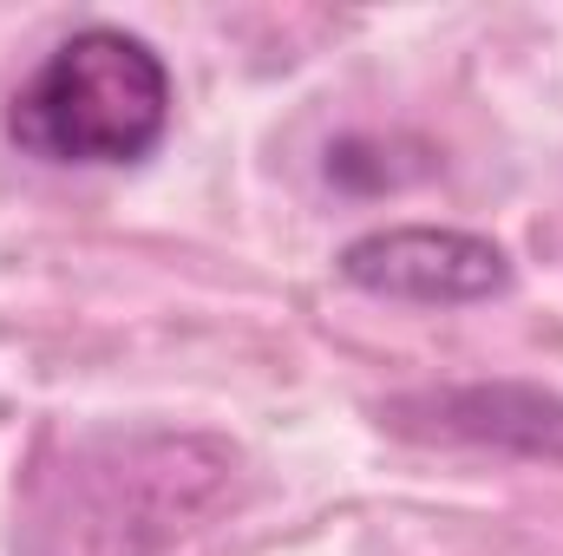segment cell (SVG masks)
<instances>
[{"instance_id": "6da1fadb", "label": "cell", "mask_w": 563, "mask_h": 556, "mask_svg": "<svg viewBox=\"0 0 563 556\" xmlns=\"http://www.w3.org/2000/svg\"><path fill=\"white\" fill-rule=\"evenodd\" d=\"M170 66L125 26L66 33L7 99V138L40 164L119 170L144 164L170 132Z\"/></svg>"}, {"instance_id": "7a4b0ae2", "label": "cell", "mask_w": 563, "mask_h": 556, "mask_svg": "<svg viewBox=\"0 0 563 556\" xmlns=\"http://www.w3.org/2000/svg\"><path fill=\"white\" fill-rule=\"evenodd\" d=\"M341 276L380 301H413V308H465L492 301L511 288V256L478 236V230H432V223H400V230H367L341 249Z\"/></svg>"}]
</instances>
